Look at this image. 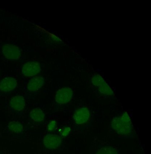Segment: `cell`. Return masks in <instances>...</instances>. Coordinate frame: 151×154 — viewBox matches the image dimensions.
Masks as SVG:
<instances>
[{
    "label": "cell",
    "instance_id": "6da1fadb",
    "mask_svg": "<svg viewBox=\"0 0 151 154\" xmlns=\"http://www.w3.org/2000/svg\"><path fill=\"white\" fill-rule=\"evenodd\" d=\"M111 126L117 133L121 135H128L132 132L131 119L126 112L121 116L114 118L111 122Z\"/></svg>",
    "mask_w": 151,
    "mask_h": 154
},
{
    "label": "cell",
    "instance_id": "7a4b0ae2",
    "mask_svg": "<svg viewBox=\"0 0 151 154\" xmlns=\"http://www.w3.org/2000/svg\"><path fill=\"white\" fill-rule=\"evenodd\" d=\"M73 95V91L68 87H63L59 90L56 93L55 100L58 104H66L69 102Z\"/></svg>",
    "mask_w": 151,
    "mask_h": 154
},
{
    "label": "cell",
    "instance_id": "3957f363",
    "mask_svg": "<svg viewBox=\"0 0 151 154\" xmlns=\"http://www.w3.org/2000/svg\"><path fill=\"white\" fill-rule=\"evenodd\" d=\"M2 52L3 55L10 60H18L21 56L20 49L14 45L6 44L2 47Z\"/></svg>",
    "mask_w": 151,
    "mask_h": 154
},
{
    "label": "cell",
    "instance_id": "277c9868",
    "mask_svg": "<svg viewBox=\"0 0 151 154\" xmlns=\"http://www.w3.org/2000/svg\"><path fill=\"white\" fill-rule=\"evenodd\" d=\"M62 140L61 137L55 134H48L43 139V145L48 149H56L60 146Z\"/></svg>",
    "mask_w": 151,
    "mask_h": 154
},
{
    "label": "cell",
    "instance_id": "5b68a950",
    "mask_svg": "<svg viewBox=\"0 0 151 154\" xmlns=\"http://www.w3.org/2000/svg\"><path fill=\"white\" fill-rule=\"evenodd\" d=\"M41 71V67L38 62H27L24 64L21 68V72L25 76H35Z\"/></svg>",
    "mask_w": 151,
    "mask_h": 154
},
{
    "label": "cell",
    "instance_id": "8992f818",
    "mask_svg": "<svg viewBox=\"0 0 151 154\" xmlns=\"http://www.w3.org/2000/svg\"><path fill=\"white\" fill-rule=\"evenodd\" d=\"M90 117V112L85 107L78 109L74 113L73 118L76 124L82 125L86 122Z\"/></svg>",
    "mask_w": 151,
    "mask_h": 154
},
{
    "label": "cell",
    "instance_id": "52a82bcc",
    "mask_svg": "<svg viewBox=\"0 0 151 154\" xmlns=\"http://www.w3.org/2000/svg\"><path fill=\"white\" fill-rule=\"evenodd\" d=\"M26 105V101L23 96L17 95L14 96L10 102V108L13 111L18 113L23 110Z\"/></svg>",
    "mask_w": 151,
    "mask_h": 154
},
{
    "label": "cell",
    "instance_id": "ba28073f",
    "mask_svg": "<svg viewBox=\"0 0 151 154\" xmlns=\"http://www.w3.org/2000/svg\"><path fill=\"white\" fill-rule=\"evenodd\" d=\"M17 86L16 79L11 77H6L0 82V91L2 92H9L14 90Z\"/></svg>",
    "mask_w": 151,
    "mask_h": 154
},
{
    "label": "cell",
    "instance_id": "9c48e42d",
    "mask_svg": "<svg viewBox=\"0 0 151 154\" xmlns=\"http://www.w3.org/2000/svg\"><path fill=\"white\" fill-rule=\"evenodd\" d=\"M44 78L41 76H35L29 82L27 89L30 91L36 92L40 89L45 84Z\"/></svg>",
    "mask_w": 151,
    "mask_h": 154
},
{
    "label": "cell",
    "instance_id": "30bf717a",
    "mask_svg": "<svg viewBox=\"0 0 151 154\" xmlns=\"http://www.w3.org/2000/svg\"><path fill=\"white\" fill-rule=\"evenodd\" d=\"M8 131L11 134L20 136L23 135L24 127L23 125L18 121H12L8 123L7 126Z\"/></svg>",
    "mask_w": 151,
    "mask_h": 154
},
{
    "label": "cell",
    "instance_id": "8fae6325",
    "mask_svg": "<svg viewBox=\"0 0 151 154\" xmlns=\"http://www.w3.org/2000/svg\"><path fill=\"white\" fill-rule=\"evenodd\" d=\"M30 116L31 119L35 122H40L45 119V114L42 109L36 108L31 110Z\"/></svg>",
    "mask_w": 151,
    "mask_h": 154
},
{
    "label": "cell",
    "instance_id": "7c38bea8",
    "mask_svg": "<svg viewBox=\"0 0 151 154\" xmlns=\"http://www.w3.org/2000/svg\"><path fill=\"white\" fill-rule=\"evenodd\" d=\"M99 91L101 94L108 95H112L114 94V92L109 85L107 84L105 81L104 82L99 86Z\"/></svg>",
    "mask_w": 151,
    "mask_h": 154
},
{
    "label": "cell",
    "instance_id": "4fadbf2b",
    "mask_svg": "<svg viewBox=\"0 0 151 154\" xmlns=\"http://www.w3.org/2000/svg\"><path fill=\"white\" fill-rule=\"evenodd\" d=\"M96 154H118L116 149L110 146L101 148L97 151Z\"/></svg>",
    "mask_w": 151,
    "mask_h": 154
},
{
    "label": "cell",
    "instance_id": "5bb4252c",
    "mask_svg": "<svg viewBox=\"0 0 151 154\" xmlns=\"http://www.w3.org/2000/svg\"><path fill=\"white\" fill-rule=\"evenodd\" d=\"M91 81L95 86H99L105 81L101 75L97 74L92 76Z\"/></svg>",
    "mask_w": 151,
    "mask_h": 154
},
{
    "label": "cell",
    "instance_id": "9a60e30c",
    "mask_svg": "<svg viewBox=\"0 0 151 154\" xmlns=\"http://www.w3.org/2000/svg\"><path fill=\"white\" fill-rule=\"evenodd\" d=\"M57 128L56 122V121H51L48 125V129L50 131H54Z\"/></svg>",
    "mask_w": 151,
    "mask_h": 154
},
{
    "label": "cell",
    "instance_id": "2e32d148",
    "mask_svg": "<svg viewBox=\"0 0 151 154\" xmlns=\"http://www.w3.org/2000/svg\"><path fill=\"white\" fill-rule=\"evenodd\" d=\"M71 128L69 127H65L62 129V131H60V135L63 137H66L70 133Z\"/></svg>",
    "mask_w": 151,
    "mask_h": 154
},
{
    "label": "cell",
    "instance_id": "e0dca14e",
    "mask_svg": "<svg viewBox=\"0 0 151 154\" xmlns=\"http://www.w3.org/2000/svg\"><path fill=\"white\" fill-rule=\"evenodd\" d=\"M0 154H2V152H1V151H0Z\"/></svg>",
    "mask_w": 151,
    "mask_h": 154
}]
</instances>
